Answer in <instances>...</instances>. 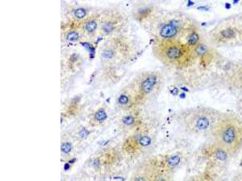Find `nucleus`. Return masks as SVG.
Listing matches in <instances>:
<instances>
[{
    "mask_svg": "<svg viewBox=\"0 0 242 181\" xmlns=\"http://www.w3.org/2000/svg\"><path fill=\"white\" fill-rule=\"evenodd\" d=\"M225 112L207 106H196L176 111L172 118L184 133L191 136L211 135Z\"/></svg>",
    "mask_w": 242,
    "mask_h": 181,
    "instance_id": "f257e3e1",
    "label": "nucleus"
},
{
    "mask_svg": "<svg viewBox=\"0 0 242 181\" xmlns=\"http://www.w3.org/2000/svg\"><path fill=\"white\" fill-rule=\"evenodd\" d=\"M211 137L231 159L237 156L242 151V116L234 112H225Z\"/></svg>",
    "mask_w": 242,
    "mask_h": 181,
    "instance_id": "f03ea898",
    "label": "nucleus"
},
{
    "mask_svg": "<svg viewBox=\"0 0 242 181\" xmlns=\"http://www.w3.org/2000/svg\"><path fill=\"white\" fill-rule=\"evenodd\" d=\"M152 51L154 57L161 63L174 68H188L197 59L192 48L184 42L176 39L156 38Z\"/></svg>",
    "mask_w": 242,
    "mask_h": 181,
    "instance_id": "7ed1b4c3",
    "label": "nucleus"
},
{
    "mask_svg": "<svg viewBox=\"0 0 242 181\" xmlns=\"http://www.w3.org/2000/svg\"><path fill=\"white\" fill-rule=\"evenodd\" d=\"M134 97L138 104H143L157 97L163 88L165 77L161 71H146L135 81Z\"/></svg>",
    "mask_w": 242,
    "mask_h": 181,
    "instance_id": "20e7f679",
    "label": "nucleus"
},
{
    "mask_svg": "<svg viewBox=\"0 0 242 181\" xmlns=\"http://www.w3.org/2000/svg\"><path fill=\"white\" fill-rule=\"evenodd\" d=\"M209 40L215 47H231L242 44V33L236 15L224 19L208 34Z\"/></svg>",
    "mask_w": 242,
    "mask_h": 181,
    "instance_id": "39448f33",
    "label": "nucleus"
},
{
    "mask_svg": "<svg viewBox=\"0 0 242 181\" xmlns=\"http://www.w3.org/2000/svg\"><path fill=\"white\" fill-rule=\"evenodd\" d=\"M128 18L121 10L111 9L99 13V34L114 36L122 33L127 25Z\"/></svg>",
    "mask_w": 242,
    "mask_h": 181,
    "instance_id": "423d86ee",
    "label": "nucleus"
},
{
    "mask_svg": "<svg viewBox=\"0 0 242 181\" xmlns=\"http://www.w3.org/2000/svg\"><path fill=\"white\" fill-rule=\"evenodd\" d=\"M152 162L163 173L173 178L174 173L183 164L185 158L181 152L150 156Z\"/></svg>",
    "mask_w": 242,
    "mask_h": 181,
    "instance_id": "0eeeda50",
    "label": "nucleus"
},
{
    "mask_svg": "<svg viewBox=\"0 0 242 181\" xmlns=\"http://www.w3.org/2000/svg\"><path fill=\"white\" fill-rule=\"evenodd\" d=\"M223 80L229 90L242 93V60L232 63L224 73Z\"/></svg>",
    "mask_w": 242,
    "mask_h": 181,
    "instance_id": "6e6552de",
    "label": "nucleus"
},
{
    "mask_svg": "<svg viewBox=\"0 0 242 181\" xmlns=\"http://www.w3.org/2000/svg\"><path fill=\"white\" fill-rule=\"evenodd\" d=\"M95 118L97 120L103 121L107 118V114L104 111H99L95 115Z\"/></svg>",
    "mask_w": 242,
    "mask_h": 181,
    "instance_id": "1a4fd4ad",
    "label": "nucleus"
},
{
    "mask_svg": "<svg viewBox=\"0 0 242 181\" xmlns=\"http://www.w3.org/2000/svg\"><path fill=\"white\" fill-rule=\"evenodd\" d=\"M129 101H130L129 97L125 95V94L121 95L120 97L119 98V102L122 105H125V104H128Z\"/></svg>",
    "mask_w": 242,
    "mask_h": 181,
    "instance_id": "9d476101",
    "label": "nucleus"
},
{
    "mask_svg": "<svg viewBox=\"0 0 242 181\" xmlns=\"http://www.w3.org/2000/svg\"><path fill=\"white\" fill-rule=\"evenodd\" d=\"M71 149V146L70 144H68V143H65V144H62V146L61 147V150L65 153L70 152Z\"/></svg>",
    "mask_w": 242,
    "mask_h": 181,
    "instance_id": "9b49d317",
    "label": "nucleus"
},
{
    "mask_svg": "<svg viewBox=\"0 0 242 181\" xmlns=\"http://www.w3.org/2000/svg\"><path fill=\"white\" fill-rule=\"evenodd\" d=\"M134 118L131 116H127V117H125L123 119V122L125 124H127V125H131L133 123H134Z\"/></svg>",
    "mask_w": 242,
    "mask_h": 181,
    "instance_id": "f8f14e48",
    "label": "nucleus"
},
{
    "mask_svg": "<svg viewBox=\"0 0 242 181\" xmlns=\"http://www.w3.org/2000/svg\"><path fill=\"white\" fill-rule=\"evenodd\" d=\"M88 134H89L88 132L86 131V130H84V129L82 130L81 131V132H80V135H81V137H82V138H85L86 137L88 136Z\"/></svg>",
    "mask_w": 242,
    "mask_h": 181,
    "instance_id": "ddd939ff",
    "label": "nucleus"
},
{
    "mask_svg": "<svg viewBox=\"0 0 242 181\" xmlns=\"http://www.w3.org/2000/svg\"><path fill=\"white\" fill-rule=\"evenodd\" d=\"M238 15H239V18L240 26H241V29H242V13H241V14H238Z\"/></svg>",
    "mask_w": 242,
    "mask_h": 181,
    "instance_id": "4468645a",
    "label": "nucleus"
},
{
    "mask_svg": "<svg viewBox=\"0 0 242 181\" xmlns=\"http://www.w3.org/2000/svg\"><path fill=\"white\" fill-rule=\"evenodd\" d=\"M240 167H241V168H242V160H241V162H240Z\"/></svg>",
    "mask_w": 242,
    "mask_h": 181,
    "instance_id": "2eb2a0df",
    "label": "nucleus"
}]
</instances>
